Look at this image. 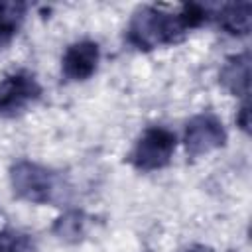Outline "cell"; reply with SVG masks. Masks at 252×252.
<instances>
[{
    "mask_svg": "<svg viewBox=\"0 0 252 252\" xmlns=\"http://www.w3.org/2000/svg\"><path fill=\"white\" fill-rule=\"evenodd\" d=\"M175 152V134L161 126L148 128L130 152V163L140 171H154L169 163Z\"/></svg>",
    "mask_w": 252,
    "mask_h": 252,
    "instance_id": "3",
    "label": "cell"
},
{
    "mask_svg": "<svg viewBox=\"0 0 252 252\" xmlns=\"http://www.w3.org/2000/svg\"><path fill=\"white\" fill-rule=\"evenodd\" d=\"M10 183H12L14 193L20 199L30 201V203H37V205L53 201L55 191H57L55 173L51 169L39 165V163L28 161V159L16 161L12 165Z\"/></svg>",
    "mask_w": 252,
    "mask_h": 252,
    "instance_id": "2",
    "label": "cell"
},
{
    "mask_svg": "<svg viewBox=\"0 0 252 252\" xmlns=\"http://www.w3.org/2000/svg\"><path fill=\"white\" fill-rule=\"evenodd\" d=\"M41 87L37 79L28 71H14L0 81V114L14 116L28 104L37 100Z\"/></svg>",
    "mask_w": 252,
    "mask_h": 252,
    "instance_id": "5",
    "label": "cell"
},
{
    "mask_svg": "<svg viewBox=\"0 0 252 252\" xmlns=\"http://www.w3.org/2000/svg\"><path fill=\"white\" fill-rule=\"evenodd\" d=\"M219 26L232 35H246L252 24V4L250 2H234L224 4L217 14Z\"/></svg>",
    "mask_w": 252,
    "mask_h": 252,
    "instance_id": "8",
    "label": "cell"
},
{
    "mask_svg": "<svg viewBox=\"0 0 252 252\" xmlns=\"http://www.w3.org/2000/svg\"><path fill=\"white\" fill-rule=\"evenodd\" d=\"M26 14L22 2H0V47L6 45L18 32Z\"/></svg>",
    "mask_w": 252,
    "mask_h": 252,
    "instance_id": "9",
    "label": "cell"
},
{
    "mask_svg": "<svg viewBox=\"0 0 252 252\" xmlns=\"http://www.w3.org/2000/svg\"><path fill=\"white\" fill-rule=\"evenodd\" d=\"M187 252H211L209 248H203V246H199V248H191V250H187Z\"/></svg>",
    "mask_w": 252,
    "mask_h": 252,
    "instance_id": "12",
    "label": "cell"
},
{
    "mask_svg": "<svg viewBox=\"0 0 252 252\" xmlns=\"http://www.w3.org/2000/svg\"><path fill=\"white\" fill-rule=\"evenodd\" d=\"M98 63V45L94 41H77L67 47L61 69L63 75L71 81H85L89 79Z\"/></svg>",
    "mask_w": 252,
    "mask_h": 252,
    "instance_id": "6",
    "label": "cell"
},
{
    "mask_svg": "<svg viewBox=\"0 0 252 252\" xmlns=\"http://www.w3.org/2000/svg\"><path fill=\"white\" fill-rule=\"evenodd\" d=\"M238 124H240V128H242L244 132H248V128H250V110H248V102H244L242 108H240Z\"/></svg>",
    "mask_w": 252,
    "mask_h": 252,
    "instance_id": "11",
    "label": "cell"
},
{
    "mask_svg": "<svg viewBox=\"0 0 252 252\" xmlns=\"http://www.w3.org/2000/svg\"><path fill=\"white\" fill-rule=\"evenodd\" d=\"M181 14H167L154 6L140 8L128 28V41L138 49H154L173 43L187 33Z\"/></svg>",
    "mask_w": 252,
    "mask_h": 252,
    "instance_id": "1",
    "label": "cell"
},
{
    "mask_svg": "<svg viewBox=\"0 0 252 252\" xmlns=\"http://www.w3.org/2000/svg\"><path fill=\"white\" fill-rule=\"evenodd\" d=\"M220 85L236 94L246 96L248 94V83H250V53L232 55L226 59V63L220 69Z\"/></svg>",
    "mask_w": 252,
    "mask_h": 252,
    "instance_id": "7",
    "label": "cell"
},
{
    "mask_svg": "<svg viewBox=\"0 0 252 252\" xmlns=\"http://www.w3.org/2000/svg\"><path fill=\"white\" fill-rule=\"evenodd\" d=\"M226 142V132L222 128V122L211 114V112H203L193 116L187 122L185 128V150L189 158H199L205 156L220 146H224Z\"/></svg>",
    "mask_w": 252,
    "mask_h": 252,
    "instance_id": "4",
    "label": "cell"
},
{
    "mask_svg": "<svg viewBox=\"0 0 252 252\" xmlns=\"http://www.w3.org/2000/svg\"><path fill=\"white\" fill-rule=\"evenodd\" d=\"M55 234L63 240H79L85 232V217L77 211H71L67 215H63L57 222H55Z\"/></svg>",
    "mask_w": 252,
    "mask_h": 252,
    "instance_id": "10",
    "label": "cell"
}]
</instances>
